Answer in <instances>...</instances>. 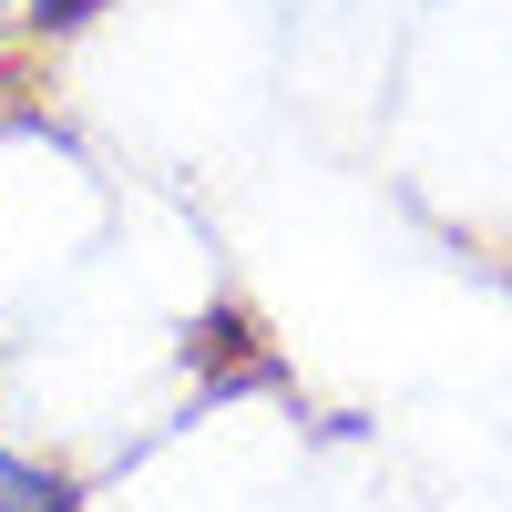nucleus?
Returning <instances> with one entry per match:
<instances>
[{"label": "nucleus", "instance_id": "1", "mask_svg": "<svg viewBox=\"0 0 512 512\" xmlns=\"http://www.w3.org/2000/svg\"><path fill=\"white\" fill-rule=\"evenodd\" d=\"M0 512H72V482L21 461V451H0Z\"/></svg>", "mask_w": 512, "mask_h": 512}]
</instances>
